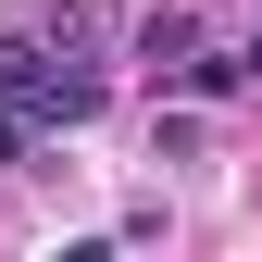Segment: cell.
I'll list each match as a JSON object with an SVG mask.
<instances>
[{
    "instance_id": "6da1fadb",
    "label": "cell",
    "mask_w": 262,
    "mask_h": 262,
    "mask_svg": "<svg viewBox=\"0 0 262 262\" xmlns=\"http://www.w3.org/2000/svg\"><path fill=\"white\" fill-rule=\"evenodd\" d=\"M0 100H13L25 125H88L100 113V62H88V38H38V25H0Z\"/></svg>"
},
{
    "instance_id": "277c9868",
    "label": "cell",
    "mask_w": 262,
    "mask_h": 262,
    "mask_svg": "<svg viewBox=\"0 0 262 262\" xmlns=\"http://www.w3.org/2000/svg\"><path fill=\"white\" fill-rule=\"evenodd\" d=\"M250 75H262V38H250Z\"/></svg>"
},
{
    "instance_id": "3957f363",
    "label": "cell",
    "mask_w": 262,
    "mask_h": 262,
    "mask_svg": "<svg viewBox=\"0 0 262 262\" xmlns=\"http://www.w3.org/2000/svg\"><path fill=\"white\" fill-rule=\"evenodd\" d=\"M13 150H25V113H13V100H0V162H13Z\"/></svg>"
},
{
    "instance_id": "7a4b0ae2",
    "label": "cell",
    "mask_w": 262,
    "mask_h": 262,
    "mask_svg": "<svg viewBox=\"0 0 262 262\" xmlns=\"http://www.w3.org/2000/svg\"><path fill=\"white\" fill-rule=\"evenodd\" d=\"M138 62H150V75H187V62H200V13H187V0L150 13V25H138Z\"/></svg>"
}]
</instances>
